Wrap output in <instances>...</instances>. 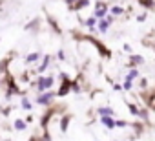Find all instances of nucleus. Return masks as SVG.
<instances>
[{
    "mask_svg": "<svg viewBox=\"0 0 155 141\" xmlns=\"http://www.w3.org/2000/svg\"><path fill=\"white\" fill-rule=\"evenodd\" d=\"M75 39H79V40H88V42H91L95 48H97V51H99V55L102 57V59H111L113 57V53H111V50L104 44V42H101V40H97L93 35H82V37H79V35H73Z\"/></svg>",
    "mask_w": 155,
    "mask_h": 141,
    "instance_id": "nucleus-1",
    "label": "nucleus"
},
{
    "mask_svg": "<svg viewBox=\"0 0 155 141\" xmlns=\"http://www.w3.org/2000/svg\"><path fill=\"white\" fill-rule=\"evenodd\" d=\"M58 77H60V86H58V90H57V97H66L69 92H71V77L66 74V72H60L58 74Z\"/></svg>",
    "mask_w": 155,
    "mask_h": 141,
    "instance_id": "nucleus-2",
    "label": "nucleus"
},
{
    "mask_svg": "<svg viewBox=\"0 0 155 141\" xmlns=\"http://www.w3.org/2000/svg\"><path fill=\"white\" fill-rule=\"evenodd\" d=\"M55 97H57V92L46 90V92H42V94L37 95V105L38 106H51L53 101H55Z\"/></svg>",
    "mask_w": 155,
    "mask_h": 141,
    "instance_id": "nucleus-3",
    "label": "nucleus"
},
{
    "mask_svg": "<svg viewBox=\"0 0 155 141\" xmlns=\"http://www.w3.org/2000/svg\"><path fill=\"white\" fill-rule=\"evenodd\" d=\"M108 13H110V4L108 2H104V0H97V2L93 4V15L97 19H104Z\"/></svg>",
    "mask_w": 155,
    "mask_h": 141,
    "instance_id": "nucleus-4",
    "label": "nucleus"
},
{
    "mask_svg": "<svg viewBox=\"0 0 155 141\" xmlns=\"http://www.w3.org/2000/svg\"><path fill=\"white\" fill-rule=\"evenodd\" d=\"M6 75H8V81H6V83H8V94H6V97L9 99V97H11V95H15V94H17V95H24V92H20V88L17 86L15 77H11V75H9V72H8Z\"/></svg>",
    "mask_w": 155,
    "mask_h": 141,
    "instance_id": "nucleus-5",
    "label": "nucleus"
},
{
    "mask_svg": "<svg viewBox=\"0 0 155 141\" xmlns=\"http://www.w3.org/2000/svg\"><path fill=\"white\" fill-rule=\"evenodd\" d=\"M144 62H146V59H144L142 55H139V53H131V55H128L126 68L131 70V68H137V66H140V64H144Z\"/></svg>",
    "mask_w": 155,
    "mask_h": 141,
    "instance_id": "nucleus-6",
    "label": "nucleus"
},
{
    "mask_svg": "<svg viewBox=\"0 0 155 141\" xmlns=\"http://www.w3.org/2000/svg\"><path fill=\"white\" fill-rule=\"evenodd\" d=\"M40 24H42V19H40V17H35V19H31L28 24H24V31H31V33L35 35V33H38Z\"/></svg>",
    "mask_w": 155,
    "mask_h": 141,
    "instance_id": "nucleus-7",
    "label": "nucleus"
},
{
    "mask_svg": "<svg viewBox=\"0 0 155 141\" xmlns=\"http://www.w3.org/2000/svg\"><path fill=\"white\" fill-rule=\"evenodd\" d=\"M51 59H53V55H49V53L42 55V60H40V64L37 66V74H38V75L46 74V70H48V68H49V64H51Z\"/></svg>",
    "mask_w": 155,
    "mask_h": 141,
    "instance_id": "nucleus-8",
    "label": "nucleus"
},
{
    "mask_svg": "<svg viewBox=\"0 0 155 141\" xmlns=\"http://www.w3.org/2000/svg\"><path fill=\"white\" fill-rule=\"evenodd\" d=\"M33 86H35L37 95H38V94H42V92H46V90H48V88H46V75H44V74H42V75H38V77L35 79Z\"/></svg>",
    "mask_w": 155,
    "mask_h": 141,
    "instance_id": "nucleus-9",
    "label": "nucleus"
},
{
    "mask_svg": "<svg viewBox=\"0 0 155 141\" xmlns=\"http://www.w3.org/2000/svg\"><path fill=\"white\" fill-rule=\"evenodd\" d=\"M101 123L106 128H110V130H115L117 128V123H115V117L113 115H101Z\"/></svg>",
    "mask_w": 155,
    "mask_h": 141,
    "instance_id": "nucleus-10",
    "label": "nucleus"
},
{
    "mask_svg": "<svg viewBox=\"0 0 155 141\" xmlns=\"http://www.w3.org/2000/svg\"><path fill=\"white\" fill-rule=\"evenodd\" d=\"M90 4H91L90 0H77L73 6H69V8H68V11H75V13H77V11H81V9H84V8H88Z\"/></svg>",
    "mask_w": 155,
    "mask_h": 141,
    "instance_id": "nucleus-11",
    "label": "nucleus"
},
{
    "mask_svg": "<svg viewBox=\"0 0 155 141\" xmlns=\"http://www.w3.org/2000/svg\"><path fill=\"white\" fill-rule=\"evenodd\" d=\"M40 60H42V53H40V51H31V53L26 55V59H24L26 64H35V62H40Z\"/></svg>",
    "mask_w": 155,
    "mask_h": 141,
    "instance_id": "nucleus-12",
    "label": "nucleus"
},
{
    "mask_svg": "<svg viewBox=\"0 0 155 141\" xmlns=\"http://www.w3.org/2000/svg\"><path fill=\"white\" fill-rule=\"evenodd\" d=\"M110 28H111V24H110L106 19H99V20H97V31H99V33H108Z\"/></svg>",
    "mask_w": 155,
    "mask_h": 141,
    "instance_id": "nucleus-13",
    "label": "nucleus"
},
{
    "mask_svg": "<svg viewBox=\"0 0 155 141\" xmlns=\"http://www.w3.org/2000/svg\"><path fill=\"white\" fill-rule=\"evenodd\" d=\"M69 123H71V114H66V115H62V119H60V132H62V134H66V132H68V128H69Z\"/></svg>",
    "mask_w": 155,
    "mask_h": 141,
    "instance_id": "nucleus-14",
    "label": "nucleus"
},
{
    "mask_svg": "<svg viewBox=\"0 0 155 141\" xmlns=\"http://www.w3.org/2000/svg\"><path fill=\"white\" fill-rule=\"evenodd\" d=\"M139 6L144 8L146 11H155V0H137Z\"/></svg>",
    "mask_w": 155,
    "mask_h": 141,
    "instance_id": "nucleus-15",
    "label": "nucleus"
},
{
    "mask_svg": "<svg viewBox=\"0 0 155 141\" xmlns=\"http://www.w3.org/2000/svg\"><path fill=\"white\" fill-rule=\"evenodd\" d=\"M48 24H49V28L55 31V35H62V29H60V26L57 24V20H55L51 15H48Z\"/></svg>",
    "mask_w": 155,
    "mask_h": 141,
    "instance_id": "nucleus-16",
    "label": "nucleus"
},
{
    "mask_svg": "<svg viewBox=\"0 0 155 141\" xmlns=\"http://www.w3.org/2000/svg\"><path fill=\"white\" fill-rule=\"evenodd\" d=\"M97 115L101 117V115H113L115 117V110L111 108V106H99L97 108Z\"/></svg>",
    "mask_w": 155,
    "mask_h": 141,
    "instance_id": "nucleus-17",
    "label": "nucleus"
},
{
    "mask_svg": "<svg viewBox=\"0 0 155 141\" xmlns=\"http://www.w3.org/2000/svg\"><path fill=\"white\" fill-rule=\"evenodd\" d=\"M13 126H15L17 132H24L28 128V123H26V119H15L13 121Z\"/></svg>",
    "mask_w": 155,
    "mask_h": 141,
    "instance_id": "nucleus-18",
    "label": "nucleus"
},
{
    "mask_svg": "<svg viewBox=\"0 0 155 141\" xmlns=\"http://www.w3.org/2000/svg\"><path fill=\"white\" fill-rule=\"evenodd\" d=\"M110 13H111L113 17H122V15H126V9H124L122 6H111V8H110Z\"/></svg>",
    "mask_w": 155,
    "mask_h": 141,
    "instance_id": "nucleus-19",
    "label": "nucleus"
},
{
    "mask_svg": "<svg viewBox=\"0 0 155 141\" xmlns=\"http://www.w3.org/2000/svg\"><path fill=\"white\" fill-rule=\"evenodd\" d=\"M20 108L22 110H26V112H31L33 110V103L26 97V95H22V101H20Z\"/></svg>",
    "mask_w": 155,
    "mask_h": 141,
    "instance_id": "nucleus-20",
    "label": "nucleus"
},
{
    "mask_svg": "<svg viewBox=\"0 0 155 141\" xmlns=\"http://www.w3.org/2000/svg\"><path fill=\"white\" fill-rule=\"evenodd\" d=\"M9 62H11V57H6V59L0 60V74H8V72H9V70H8Z\"/></svg>",
    "mask_w": 155,
    "mask_h": 141,
    "instance_id": "nucleus-21",
    "label": "nucleus"
},
{
    "mask_svg": "<svg viewBox=\"0 0 155 141\" xmlns=\"http://www.w3.org/2000/svg\"><path fill=\"white\" fill-rule=\"evenodd\" d=\"M139 75H140V72H139V70H137V68H131L130 72L126 74V77H124V79H128V81H135Z\"/></svg>",
    "mask_w": 155,
    "mask_h": 141,
    "instance_id": "nucleus-22",
    "label": "nucleus"
},
{
    "mask_svg": "<svg viewBox=\"0 0 155 141\" xmlns=\"http://www.w3.org/2000/svg\"><path fill=\"white\" fill-rule=\"evenodd\" d=\"M126 106H128V110H130V114H131V115L139 117V114H140V108H139V106H137L135 103H128Z\"/></svg>",
    "mask_w": 155,
    "mask_h": 141,
    "instance_id": "nucleus-23",
    "label": "nucleus"
},
{
    "mask_svg": "<svg viewBox=\"0 0 155 141\" xmlns=\"http://www.w3.org/2000/svg\"><path fill=\"white\" fill-rule=\"evenodd\" d=\"M53 84H55V75H53V74H48V75H46V88L51 90Z\"/></svg>",
    "mask_w": 155,
    "mask_h": 141,
    "instance_id": "nucleus-24",
    "label": "nucleus"
},
{
    "mask_svg": "<svg viewBox=\"0 0 155 141\" xmlns=\"http://www.w3.org/2000/svg\"><path fill=\"white\" fill-rule=\"evenodd\" d=\"M71 92H73V94H81V92H82L79 81H73V83H71Z\"/></svg>",
    "mask_w": 155,
    "mask_h": 141,
    "instance_id": "nucleus-25",
    "label": "nucleus"
},
{
    "mask_svg": "<svg viewBox=\"0 0 155 141\" xmlns=\"http://www.w3.org/2000/svg\"><path fill=\"white\" fill-rule=\"evenodd\" d=\"M133 88V81H128V79H124V83H122V90L124 92H130Z\"/></svg>",
    "mask_w": 155,
    "mask_h": 141,
    "instance_id": "nucleus-26",
    "label": "nucleus"
},
{
    "mask_svg": "<svg viewBox=\"0 0 155 141\" xmlns=\"http://www.w3.org/2000/svg\"><path fill=\"white\" fill-rule=\"evenodd\" d=\"M115 123H117V128H128L130 126V123L124 119H115Z\"/></svg>",
    "mask_w": 155,
    "mask_h": 141,
    "instance_id": "nucleus-27",
    "label": "nucleus"
},
{
    "mask_svg": "<svg viewBox=\"0 0 155 141\" xmlns=\"http://www.w3.org/2000/svg\"><path fill=\"white\" fill-rule=\"evenodd\" d=\"M139 117H142V119H144V123H148V121H150L148 110H146V108H140V114H139Z\"/></svg>",
    "mask_w": 155,
    "mask_h": 141,
    "instance_id": "nucleus-28",
    "label": "nucleus"
},
{
    "mask_svg": "<svg viewBox=\"0 0 155 141\" xmlns=\"http://www.w3.org/2000/svg\"><path fill=\"white\" fill-rule=\"evenodd\" d=\"M122 51H124V53H128V55H131V53H133V50H131V46H130L128 42H126V44H122Z\"/></svg>",
    "mask_w": 155,
    "mask_h": 141,
    "instance_id": "nucleus-29",
    "label": "nucleus"
},
{
    "mask_svg": "<svg viewBox=\"0 0 155 141\" xmlns=\"http://www.w3.org/2000/svg\"><path fill=\"white\" fill-rule=\"evenodd\" d=\"M146 19H148V13L144 11V13H140V15L137 17V22H146Z\"/></svg>",
    "mask_w": 155,
    "mask_h": 141,
    "instance_id": "nucleus-30",
    "label": "nucleus"
},
{
    "mask_svg": "<svg viewBox=\"0 0 155 141\" xmlns=\"http://www.w3.org/2000/svg\"><path fill=\"white\" fill-rule=\"evenodd\" d=\"M57 57H58V59H60V60L64 62V60H66V53H64V50H58V53H57Z\"/></svg>",
    "mask_w": 155,
    "mask_h": 141,
    "instance_id": "nucleus-31",
    "label": "nucleus"
},
{
    "mask_svg": "<svg viewBox=\"0 0 155 141\" xmlns=\"http://www.w3.org/2000/svg\"><path fill=\"white\" fill-rule=\"evenodd\" d=\"M104 19H106V20H108V22H110V24H113V22H115V17H113V15H111V13H108V15H106V17H104Z\"/></svg>",
    "mask_w": 155,
    "mask_h": 141,
    "instance_id": "nucleus-32",
    "label": "nucleus"
},
{
    "mask_svg": "<svg viewBox=\"0 0 155 141\" xmlns=\"http://www.w3.org/2000/svg\"><path fill=\"white\" fill-rule=\"evenodd\" d=\"M139 84H140V88H148V79H146V77H142Z\"/></svg>",
    "mask_w": 155,
    "mask_h": 141,
    "instance_id": "nucleus-33",
    "label": "nucleus"
},
{
    "mask_svg": "<svg viewBox=\"0 0 155 141\" xmlns=\"http://www.w3.org/2000/svg\"><path fill=\"white\" fill-rule=\"evenodd\" d=\"M113 90H115V92H124V90H122V84H117V83H113Z\"/></svg>",
    "mask_w": 155,
    "mask_h": 141,
    "instance_id": "nucleus-34",
    "label": "nucleus"
},
{
    "mask_svg": "<svg viewBox=\"0 0 155 141\" xmlns=\"http://www.w3.org/2000/svg\"><path fill=\"white\" fill-rule=\"evenodd\" d=\"M64 2H66V6H68V8H69V6H73V4H75V2H77V0H64Z\"/></svg>",
    "mask_w": 155,
    "mask_h": 141,
    "instance_id": "nucleus-35",
    "label": "nucleus"
},
{
    "mask_svg": "<svg viewBox=\"0 0 155 141\" xmlns=\"http://www.w3.org/2000/svg\"><path fill=\"white\" fill-rule=\"evenodd\" d=\"M0 86H2V77H0Z\"/></svg>",
    "mask_w": 155,
    "mask_h": 141,
    "instance_id": "nucleus-36",
    "label": "nucleus"
}]
</instances>
